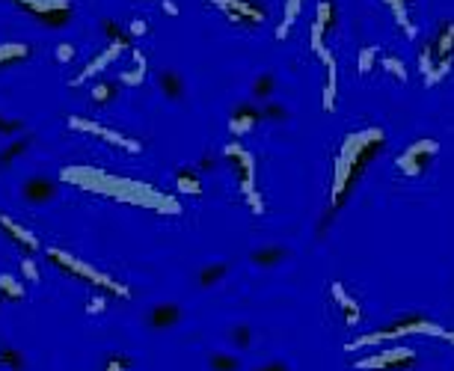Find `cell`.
I'll list each match as a JSON object with an SVG mask.
<instances>
[{
  "mask_svg": "<svg viewBox=\"0 0 454 371\" xmlns=\"http://www.w3.org/2000/svg\"><path fill=\"white\" fill-rule=\"evenodd\" d=\"M63 182H72V184H78L80 190H89V193L110 196V199H116V202L151 208V211H158V214H178V202L173 196L160 193V190L149 187L143 182L116 178V176L101 173V169H92V167H69V169H63Z\"/></svg>",
  "mask_w": 454,
  "mask_h": 371,
  "instance_id": "obj_1",
  "label": "cell"
},
{
  "mask_svg": "<svg viewBox=\"0 0 454 371\" xmlns=\"http://www.w3.org/2000/svg\"><path fill=\"white\" fill-rule=\"evenodd\" d=\"M386 134L380 128H365V131H356V134H347L342 142V151L336 158V178H333V205L329 211H336L338 205L347 199L351 187L363 178L365 167L371 164V158L380 151Z\"/></svg>",
  "mask_w": 454,
  "mask_h": 371,
  "instance_id": "obj_2",
  "label": "cell"
},
{
  "mask_svg": "<svg viewBox=\"0 0 454 371\" xmlns=\"http://www.w3.org/2000/svg\"><path fill=\"white\" fill-rule=\"evenodd\" d=\"M48 259H51L54 264H60L63 271H69L72 277H80V279L92 282L96 288L113 294V297H131V288H128V285H122L119 279H113V277H107V273H101V271H96V268H89L87 262L74 259L72 253L60 250V246H51V250H48Z\"/></svg>",
  "mask_w": 454,
  "mask_h": 371,
  "instance_id": "obj_3",
  "label": "cell"
},
{
  "mask_svg": "<svg viewBox=\"0 0 454 371\" xmlns=\"http://www.w3.org/2000/svg\"><path fill=\"white\" fill-rule=\"evenodd\" d=\"M410 332H424V336H440L442 327L431 324L419 315H410V318H401L398 324L392 327H383V330H374V332H365V336L354 339L347 350H359V348H368V345H380V341H389V339H401V336H410Z\"/></svg>",
  "mask_w": 454,
  "mask_h": 371,
  "instance_id": "obj_4",
  "label": "cell"
},
{
  "mask_svg": "<svg viewBox=\"0 0 454 371\" xmlns=\"http://www.w3.org/2000/svg\"><path fill=\"white\" fill-rule=\"evenodd\" d=\"M65 125H69L72 131H83V134H96L98 140L104 142H110V146H116L122 151H131V155H140L143 151V142H137V140H131L125 134H119V131H113L107 125H98L96 119H83V116H69L65 119Z\"/></svg>",
  "mask_w": 454,
  "mask_h": 371,
  "instance_id": "obj_5",
  "label": "cell"
},
{
  "mask_svg": "<svg viewBox=\"0 0 454 371\" xmlns=\"http://www.w3.org/2000/svg\"><path fill=\"white\" fill-rule=\"evenodd\" d=\"M12 3L27 9L33 18H39V21L48 24V27H63L65 18L72 15L69 0H12Z\"/></svg>",
  "mask_w": 454,
  "mask_h": 371,
  "instance_id": "obj_6",
  "label": "cell"
},
{
  "mask_svg": "<svg viewBox=\"0 0 454 371\" xmlns=\"http://www.w3.org/2000/svg\"><path fill=\"white\" fill-rule=\"evenodd\" d=\"M437 151H440V142L437 140H419V142H413V146L398 158L401 173L404 176H422L424 169L431 167V160L437 158Z\"/></svg>",
  "mask_w": 454,
  "mask_h": 371,
  "instance_id": "obj_7",
  "label": "cell"
},
{
  "mask_svg": "<svg viewBox=\"0 0 454 371\" xmlns=\"http://www.w3.org/2000/svg\"><path fill=\"white\" fill-rule=\"evenodd\" d=\"M223 158L235 160V167H238L244 196L252 193V190H255V158H252V151L247 146H241L238 140H232V142H226V146H223Z\"/></svg>",
  "mask_w": 454,
  "mask_h": 371,
  "instance_id": "obj_8",
  "label": "cell"
},
{
  "mask_svg": "<svg viewBox=\"0 0 454 371\" xmlns=\"http://www.w3.org/2000/svg\"><path fill=\"white\" fill-rule=\"evenodd\" d=\"M415 365V354L413 350H407V348H389V350H380L377 357H365V359H356V368H392V371H398V368H410Z\"/></svg>",
  "mask_w": 454,
  "mask_h": 371,
  "instance_id": "obj_9",
  "label": "cell"
},
{
  "mask_svg": "<svg viewBox=\"0 0 454 371\" xmlns=\"http://www.w3.org/2000/svg\"><path fill=\"white\" fill-rule=\"evenodd\" d=\"M208 3H214V6H220L226 15L232 18V21H238V24H261L264 21V9L261 6H255L252 0H208Z\"/></svg>",
  "mask_w": 454,
  "mask_h": 371,
  "instance_id": "obj_10",
  "label": "cell"
},
{
  "mask_svg": "<svg viewBox=\"0 0 454 371\" xmlns=\"http://www.w3.org/2000/svg\"><path fill=\"white\" fill-rule=\"evenodd\" d=\"M122 47H125V45L110 42L107 47H104V54H98L96 60H92V63L87 65V69H83V72L78 74V78H72V87H80V83H87L89 78H96V74H98L101 69H107V65H110V63H113V60H116V56L122 54Z\"/></svg>",
  "mask_w": 454,
  "mask_h": 371,
  "instance_id": "obj_11",
  "label": "cell"
},
{
  "mask_svg": "<svg viewBox=\"0 0 454 371\" xmlns=\"http://www.w3.org/2000/svg\"><path fill=\"white\" fill-rule=\"evenodd\" d=\"M329 294H333V300H336V306L342 309V315H345V324L347 327H356L359 324V318H363V312H359V303L347 294V288L342 282H333L329 285Z\"/></svg>",
  "mask_w": 454,
  "mask_h": 371,
  "instance_id": "obj_12",
  "label": "cell"
},
{
  "mask_svg": "<svg viewBox=\"0 0 454 371\" xmlns=\"http://www.w3.org/2000/svg\"><path fill=\"white\" fill-rule=\"evenodd\" d=\"M54 196H56V184L51 182V178L33 176V178H27V182H24V199H27V202L39 205V202H51Z\"/></svg>",
  "mask_w": 454,
  "mask_h": 371,
  "instance_id": "obj_13",
  "label": "cell"
},
{
  "mask_svg": "<svg viewBox=\"0 0 454 371\" xmlns=\"http://www.w3.org/2000/svg\"><path fill=\"white\" fill-rule=\"evenodd\" d=\"M158 87H160V95H164L166 101H182L184 98V81L175 69H160L158 72Z\"/></svg>",
  "mask_w": 454,
  "mask_h": 371,
  "instance_id": "obj_14",
  "label": "cell"
},
{
  "mask_svg": "<svg viewBox=\"0 0 454 371\" xmlns=\"http://www.w3.org/2000/svg\"><path fill=\"white\" fill-rule=\"evenodd\" d=\"M428 47H431V54H433V60H437V63L454 56V21H446V24H442Z\"/></svg>",
  "mask_w": 454,
  "mask_h": 371,
  "instance_id": "obj_15",
  "label": "cell"
},
{
  "mask_svg": "<svg viewBox=\"0 0 454 371\" xmlns=\"http://www.w3.org/2000/svg\"><path fill=\"white\" fill-rule=\"evenodd\" d=\"M0 229H3L9 237H15V241L18 244H21L24 246V250H39V237H36L33 232H27L24 229V226L21 223H15V220H9V217L6 214H0Z\"/></svg>",
  "mask_w": 454,
  "mask_h": 371,
  "instance_id": "obj_16",
  "label": "cell"
},
{
  "mask_svg": "<svg viewBox=\"0 0 454 371\" xmlns=\"http://www.w3.org/2000/svg\"><path fill=\"white\" fill-rule=\"evenodd\" d=\"M178 318H182V309H178L175 303H160V306L151 309L149 324L155 327V330H169V327L178 324Z\"/></svg>",
  "mask_w": 454,
  "mask_h": 371,
  "instance_id": "obj_17",
  "label": "cell"
},
{
  "mask_svg": "<svg viewBox=\"0 0 454 371\" xmlns=\"http://www.w3.org/2000/svg\"><path fill=\"white\" fill-rule=\"evenodd\" d=\"M261 119V113L259 110H252V107H238L232 113V119H229V128H232V134L235 137H244L247 131L255 128V122Z\"/></svg>",
  "mask_w": 454,
  "mask_h": 371,
  "instance_id": "obj_18",
  "label": "cell"
},
{
  "mask_svg": "<svg viewBox=\"0 0 454 371\" xmlns=\"http://www.w3.org/2000/svg\"><path fill=\"white\" fill-rule=\"evenodd\" d=\"M282 259H288L285 246H261V250H255L250 255V262L259 264V268H273V264H279Z\"/></svg>",
  "mask_w": 454,
  "mask_h": 371,
  "instance_id": "obj_19",
  "label": "cell"
},
{
  "mask_svg": "<svg viewBox=\"0 0 454 371\" xmlns=\"http://www.w3.org/2000/svg\"><path fill=\"white\" fill-rule=\"evenodd\" d=\"M134 69L122 74V83H128V87H140V83L146 81V72H149V63H146V54L140 51V47H134Z\"/></svg>",
  "mask_w": 454,
  "mask_h": 371,
  "instance_id": "obj_20",
  "label": "cell"
},
{
  "mask_svg": "<svg viewBox=\"0 0 454 371\" xmlns=\"http://www.w3.org/2000/svg\"><path fill=\"white\" fill-rule=\"evenodd\" d=\"M273 89H277V78H273L270 72H261L259 78L252 81L250 95H252L255 101H270V98H273Z\"/></svg>",
  "mask_w": 454,
  "mask_h": 371,
  "instance_id": "obj_21",
  "label": "cell"
},
{
  "mask_svg": "<svg viewBox=\"0 0 454 371\" xmlns=\"http://www.w3.org/2000/svg\"><path fill=\"white\" fill-rule=\"evenodd\" d=\"M30 56V45L24 42H9V45H0V69L9 63H21Z\"/></svg>",
  "mask_w": 454,
  "mask_h": 371,
  "instance_id": "obj_22",
  "label": "cell"
},
{
  "mask_svg": "<svg viewBox=\"0 0 454 371\" xmlns=\"http://www.w3.org/2000/svg\"><path fill=\"white\" fill-rule=\"evenodd\" d=\"M327 65V87H324V110L327 113H333L336 110V60H333V54L324 60Z\"/></svg>",
  "mask_w": 454,
  "mask_h": 371,
  "instance_id": "obj_23",
  "label": "cell"
},
{
  "mask_svg": "<svg viewBox=\"0 0 454 371\" xmlns=\"http://www.w3.org/2000/svg\"><path fill=\"white\" fill-rule=\"evenodd\" d=\"M386 6L392 9L395 21L401 24V30H404L407 39H415V27H413V21H410V15H407V3H404V0H386Z\"/></svg>",
  "mask_w": 454,
  "mask_h": 371,
  "instance_id": "obj_24",
  "label": "cell"
},
{
  "mask_svg": "<svg viewBox=\"0 0 454 371\" xmlns=\"http://www.w3.org/2000/svg\"><path fill=\"white\" fill-rule=\"evenodd\" d=\"M0 294H3L6 300H24L27 297V288L15 277H9V273H0Z\"/></svg>",
  "mask_w": 454,
  "mask_h": 371,
  "instance_id": "obj_25",
  "label": "cell"
},
{
  "mask_svg": "<svg viewBox=\"0 0 454 371\" xmlns=\"http://www.w3.org/2000/svg\"><path fill=\"white\" fill-rule=\"evenodd\" d=\"M300 3L303 0H288L285 3V15H282V24H279V30H277V39H285L288 30H291V24H294V18L300 12Z\"/></svg>",
  "mask_w": 454,
  "mask_h": 371,
  "instance_id": "obj_26",
  "label": "cell"
},
{
  "mask_svg": "<svg viewBox=\"0 0 454 371\" xmlns=\"http://www.w3.org/2000/svg\"><path fill=\"white\" fill-rule=\"evenodd\" d=\"M175 190H182V193H199V190H202L199 176H193L191 169L178 173V176H175Z\"/></svg>",
  "mask_w": 454,
  "mask_h": 371,
  "instance_id": "obj_27",
  "label": "cell"
},
{
  "mask_svg": "<svg viewBox=\"0 0 454 371\" xmlns=\"http://www.w3.org/2000/svg\"><path fill=\"white\" fill-rule=\"evenodd\" d=\"M333 21H336V9H333V0H321L318 3V15H315V24L321 27V30H329L333 27Z\"/></svg>",
  "mask_w": 454,
  "mask_h": 371,
  "instance_id": "obj_28",
  "label": "cell"
},
{
  "mask_svg": "<svg viewBox=\"0 0 454 371\" xmlns=\"http://www.w3.org/2000/svg\"><path fill=\"white\" fill-rule=\"evenodd\" d=\"M226 271H229V268H226L223 262H217V264H211V268H205V271L199 273V282L205 285V288H214V285L226 277Z\"/></svg>",
  "mask_w": 454,
  "mask_h": 371,
  "instance_id": "obj_29",
  "label": "cell"
},
{
  "mask_svg": "<svg viewBox=\"0 0 454 371\" xmlns=\"http://www.w3.org/2000/svg\"><path fill=\"white\" fill-rule=\"evenodd\" d=\"M383 69L389 72L395 81H401V83L407 81V65H404V60H401V56H395V54H386V56H383Z\"/></svg>",
  "mask_w": 454,
  "mask_h": 371,
  "instance_id": "obj_30",
  "label": "cell"
},
{
  "mask_svg": "<svg viewBox=\"0 0 454 371\" xmlns=\"http://www.w3.org/2000/svg\"><path fill=\"white\" fill-rule=\"evenodd\" d=\"M211 368L214 371H238L241 368V359L232 357V354H214L211 357Z\"/></svg>",
  "mask_w": 454,
  "mask_h": 371,
  "instance_id": "obj_31",
  "label": "cell"
},
{
  "mask_svg": "<svg viewBox=\"0 0 454 371\" xmlns=\"http://www.w3.org/2000/svg\"><path fill=\"white\" fill-rule=\"evenodd\" d=\"M261 119H273V122H285L288 119V110L282 107L279 101H264V113H261Z\"/></svg>",
  "mask_w": 454,
  "mask_h": 371,
  "instance_id": "obj_32",
  "label": "cell"
},
{
  "mask_svg": "<svg viewBox=\"0 0 454 371\" xmlns=\"http://www.w3.org/2000/svg\"><path fill=\"white\" fill-rule=\"evenodd\" d=\"M21 151H27V140H15L12 146H6L3 151H0V167H6V164H12V160L21 155Z\"/></svg>",
  "mask_w": 454,
  "mask_h": 371,
  "instance_id": "obj_33",
  "label": "cell"
},
{
  "mask_svg": "<svg viewBox=\"0 0 454 371\" xmlns=\"http://www.w3.org/2000/svg\"><path fill=\"white\" fill-rule=\"evenodd\" d=\"M374 60H377V47H363V54H359V74L374 72Z\"/></svg>",
  "mask_w": 454,
  "mask_h": 371,
  "instance_id": "obj_34",
  "label": "cell"
},
{
  "mask_svg": "<svg viewBox=\"0 0 454 371\" xmlns=\"http://www.w3.org/2000/svg\"><path fill=\"white\" fill-rule=\"evenodd\" d=\"M113 92H116L113 83H96V87H92V101H96V104H107L113 98Z\"/></svg>",
  "mask_w": 454,
  "mask_h": 371,
  "instance_id": "obj_35",
  "label": "cell"
},
{
  "mask_svg": "<svg viewBox=\"0 0 454 371\" xmlns=\"http://www.w3.org/2000/svg\"><path fill=\"white\" fill-rule=\"evenodd\" d=\"M232 341L238 348H250V341H252V330L247 324H238V327H232Z\"/></svg>",
  "mask_w": 454,
  "mask_h": 371,
  "instance_id": "obj_36",
  "label": "cell"
},
{
  "mask_svg": "<svg viewBox=\"0 0 454 371\" xmlns=\"http://www.w3.org/2000/svg\"><path fill=\"white\" fill-rule=\"evenodd\" d=\"M74 60V45H69V42H63V45H56V63H72Z\"/></svg>",
  "mask_w": 454,
  "mask_h": 371,
  "instance_id": "obj_37",
  "label": "cell"
},
{
  "mask_svg": "<svg viewBox=\"0 0 454 371\" xmlns=\"http://www.w3.org/2000/svg\"><path fill=\"white\" fill-rule=\"evenodd\" d=\"M131 359L128 357H110L107 363H104V371H128Z\"/></svg>",
  "mask_w": 454,
  "mask_h": 371,
  "instance_id": "obj_38",
  "label": "cell"
},
{
  "mask_svg": "<svg viewBox=\"0 0 454 371\" xmlns=\"http://www.w3.org/2000/svg\"><path fill=\"white\" fill-rule=\"evenodd\" d=\"M21 273H24V279L39 282V268H36V262H33V259H24V262H21Z\"/></svg>",
  "mask_w": 454,
  "mask_h": 371,
  "instance_id": "obj_39",
  "label": "cell"
},
{
  "mask_svg": "<svg viewBox=\"0 0 454 371\" xmlns=\"http://www.w3.org/2000/svg\"><path fill=\"white\" fill-rule=\"evenodd\" d=\"M0 365H12V368L18 371L24 363H21V357H18L15 350H3V354H0Z\"/></svg>",
  "mask_w": 454,
  "mask_h": 371,
  "instance_id": "obj_40",
  "label": "cell"
},
{
  "mask_svg": "<svg viewBox=\"0 0 454 371\" xmlns=\"http://www.w3.org/2000/svg\"><path fill=\"white\" fill-rule=\"evenodd\" d=\"M104 309H107V300H104V297H92L89 306H87V315H101Z\"/></svg>",
  "mask_w": 454,
  "mask_h": 371,
  "instance_id": "obj_41",
  "label": "cell"
},
{
  "mask_svg": "<svg viewBox=\"0 0 454 371\" xmlns=\"http://www.w3.org/2000/svg\"><path fill=\"white\" fill-rule=\"evenodd\" d=\"M146 33H149V27H146V21H140V18L128 24V36H146Z\"/></svg>",
  "mask_w": 454,
  "mask_h": 371,
  "instance_id": "obj_42",
  "label": "cell"
},
{
  "mask_svg": "<svg viewBox=\"0 0 454 371\" xmlns=\"http://www.w3.org/2000/svg\"><path fill=\"white\" fill-rule=\"evenodd\" d=\"M18 128H21V122H9L6 116H0V134H12Z\"/></svg>",
  "mask_w": 454,
  "mask_h": 371,
  "instance_id": "obj_43",
  "label": "cell"
},
{
  "mask_svg": "<svg viewBox=\"0 0 454 371\" xmlns=\"http://www.w3.org/2000/svg\"><path fill=\"white\" fill-rule=\"evenodd\" d=\"M255 371H288V365L277 359V363H268V365H261V368H255Z\"/></svg>",
  "mask_w": 454,
  "mask_h": 371,
  "instance_id": "obj_44",
  "label": "cell"
},
{
  "mask_svg": "<svg viewBox=\"0 0 454 371\" xmlns=\"http://www.w3.org/2000/svg\"><path fill=\"white\" fill-rule=\"evenodd\" d=\"M160 6H164V12H166V15H178V6L173 3V0H164Z\"/></svg>",
  "mask_w": 454,
  "mask_h": 371,
  "instance_id": "obj_45",
  "label": "cell"
},
{
  "mask_svg": "<svg viewBox=\"0 0 454 371\" xmlns=\"http://www.w3.org/2000/svg\"><path fill=\"white\" fill-rule=\"evenodd\" d=\"M440 336H442V339H448V341H454V332H448V330H442Z\"/></svg>",
  "mask_w": 454,
  "mask_h": 371,
  "instance_id": "obj_46",
  "label": "cell"
},
{
  "mask_svg": "<svg viewBox=\"0 0 454 371\" xmlns=\"http://www.w3.org/2000/svg\"><path fill=\"white\" fill-rule=\"evenodd\" d=\"M404 3H407V0H404Z\"/></svg>",
  "mask_w": 454,
  "mask_h": 371,
  "instance_id": "obj_47",
  "label": "cell"
}]
</instances>
